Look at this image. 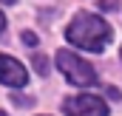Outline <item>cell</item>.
Here are the masks:
<instances>
[{
	"label": "cell",
	"mask_w": 122,
	"mask_h": 116,
	"mask_svg": "<svg viewBox=\"0 0 122 116\" xmlns=\"http://www.w3.org/2000/svg\"><path fill=\"white\" fill-rule=\"evenodd\" d=\"M65 37H68V43L77 45V48L102 51V48L111 43V26H108L102 17L91 14V11H80V14L68 23Z\"/></svg>",
	"instance_id": "obj_1"
},
{
	"label": "cell",
	"mask_w": 122,
	"mask_h": 116,
	"mask_svg": "<svg viewBox=\"0 0 122 116\" xmlns=\"http://www.w3.org/2000/svg\"><path fill=\"white\" fill-rule=\"evenodd\" d=\"M57 68L65 74V79L77 88H88V85H97V71L85 62L82 57L71 54V51H57Z\"/></svg>",
	"instance_id": "obj_2"
},
{
	"label": "cell",
	"mask_w": 122,
	"mask_h": 116,
	"mask_svg": "<svg viewBox=\"0 0 122 116\" xmlns=\"http://www.w3.org/2000/svg\"><path fill=\"white\" fill-rule=\"evenodd\" d=\"M65 116H108V105L94 93H80L65 102Z\"/></svg>",
	"instance_id": "obj_3"
},
{
	"label": "cell",
	"mask_w": 122,
	"mask_h": 116,
	"mask_svg": "<svg viewBox=\"0 0 122 116\" xmlns=\"http://www.w3.org/2000/svg\"><path fill=\"white\" fill-rule=\"evenodd\" d=\"M0 82L9 85V88H23L29 82V74H26V68H23L14 57L0 54Z\"/></svg>",
	"instance_id": "obj_4"
},
{
	"label": "cell",
	"mask_w": 122,
	"mask_h": 116,
	"mask_svg": "<svg viewBox=\"0 0 122 116\" xmlns=\"http://www.w3.org/2000/svg\"><path fill=\"white\" fill-rule=\"evenodd\" d=\"M34 68H37L40 77H46V74H48V59L43 57V54H37V57H34Z\"/></svg>",
	"instance_id": "obj_5"
},
{
	"label": "cell",
	"mask_w": 122,
	"mask_h": 116,
	"mask_svg": "<svg viewBox=\"0 0 122 116\" xmlns=\"http://www.w3.org/2000/svg\"><path fill=\"white\" fill-rule=\"evenodd\" d=\"M23 43L26 45H37V34L34 31H23Z\"/></svg>",
	"instance_id": "obj_6"
},
{
	"label": "cell",
	"mask_w": 122,
	"mask_h": 116,
	"mask_svg": "<svg viewBox=\"0 0 122 116\" xmlns=\"http://www.w3.org/2000/svg\"><path fill=\"white\" fill-rule=\"evenodd\" d=\"M102 9H117V0H99Z\"/></svg>",
	"instance_id": "obj_7"
},
{
	"label": "cell",
	"mask_w": 122,
	"mask_h": 116,
	"mask_svg": "<svg viewBox=\"0 0 122 116\" xmlns=\"http://www.w3.org/2000/svg\"><path fill=\"white\" fill-rule=\"evenodd\" d=\"M6 29V14H3V11H0V31Z\"/></svg>",
	"instance_id": "obj_8"
},
{
	"label": "cell",
	"mask_w": 122,
	"mask_h": 116,
	"mask_svg": "<svg viewBox=\"0 0 122 116\" xmlns=\"http://www.w3.org/2000/svg\"><path fill=\"white\" fill-rule=\"evenodd\" d=\"M0 3H14V0H0Z\"/></svg>",
	"instance_id": "obj_9"
},
{
	"label": "cell",
	"mask_w": 122,
	"mask_h": 116,
	"mask_svg": "<svg viewBox=\"0 0 122 116\" xmlns=\"http://www.w3.org/2000/svg\"><path fill=\"white\" fill-rule=\"evenodd\" d=\"M0 116H6V113H3V111H0Z\"/></svg>",
	"instance_id": "obj_10"
}]
</instances>
